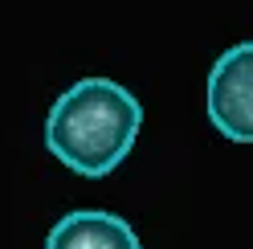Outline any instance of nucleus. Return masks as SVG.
Instances as JSON below:
<instances>
[{"label":"nucleus","instance_id":"1","mask_svg":"<svg viewBox=\"0 0 253 249\" xmlns=\"http://www.w3.org/2000/svg\"><path fill=\"white\" fill-rule=\"evenodd\" d=\"M139 127H143V106L126 86L110 78H82L49 106L45 147L70 172L102 180L131 155Z\"/></svg>","mask_w":253,"mask_h":249},{"label":"nucleus","instance_id":"2","mask_svg":"<svg viewBox=\"0 0 253 249\" xmlns=\"http://www.w3.org/2000/svg\"><path fill=\"white\" fill-rule=\"evenodd\" d=\"M209 119L233 143H253V41L233 45L212 61Z\"/></svg>","mask_w":253,"mask_h":249},{"label":"nucleus","instance_id":"3","mask_svg":"<svg viewBox=\"0 0 253 249\" xmlns=\"http://www.w3.org/2000/svg\"><path fill=\"white\" fill-rule=\"evenodd\" d=\"M45 249H143V245L123 216L102 208H78L49 229Z\"/></svg>","mask_w":253,"mask_h":249}]
</instances>
